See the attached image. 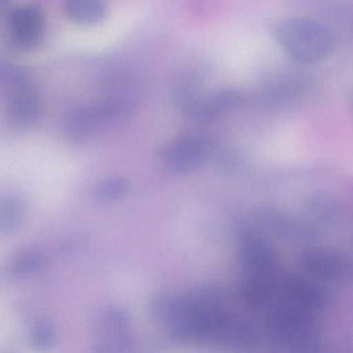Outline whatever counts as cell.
I'll list each match as a JSON object with an SVG mask.
<instances>
[{
    "mask_svg": "<svg viewBox=\"0 0 353 353\" xmlns=\"http://www.w3.org/2000/svg\"><path fill=\"white\" fill-rule=\"evenodd\" d=\"M274 34L283 51L299 65L321 63L336 47V39L330 28L307 18L282 20L274 28Z\"/></svg>",
    "mask_w": 353,
    "mask_h": 353,
    "instance_id": "6da1fadb",
    "label": "cell"
},
{
    "mask_svg": "<svg viewBox=\"0 0 353 353\" xmlns=\"http://www.w3.org/2000/svg\"><path fill=\"white\" fill-rule=\"evenodd\" d=\"M265 334L274 345L290 350H309L321 340L315 312L276 303L268 312Z\"/></svg>",
    "mask_w": 353,
    "mask_h": 353,
    "instance_id": "7a4b0ae2",
    "label": "cell"
},
{
    "mask_svg": "<svg viewBox=\"0 0 353 353\" xmlns=\"http://www.w3.org/2000/svg\"><path fill=\"white\" fill-rule=\"evenodd\" d=\"M237 257L243 276L276 278L280 276V259L270 236L252 223H245L237 235Z\"/></svg>",
    "mask_w": 353,
    "mask_h": 353,
    "instance_id": "3957f363",
    "label": "cell"
},
{
    "mask_svg": "<svg viewBox=\"0 0 353 353\" xmlns=\"http://www.w3.org/2000/svg\"><path fill=\"white\" fill-rule=\"evenodd\" d=\"M252 224L270 236L295 243H311L317 241L318 227L307 218L272 204H261L252 214Z\"/></svg>",
    "mask_w": 353,
    "mask_h": 353,
    "instance_id": "277c9868",
    "label": "cell"
},
{
    "mask_svg": "<svg viewBox=\"0 0 353 353\" xmlns=\"http://www.w3.org/2000/svg\"><path fill=\"white\" fill-rule=\"evenodd\" d=\"M9 92L8 117L12 127L28 131L38 125L42 109L36 90L23 70L11 68L3 76Z\"/></svg>",
    "mask_w": 353,
    "mask_h": 353,
    "instance_id": "5b68a950",
    "label": "cell"
},
{
    "mask_svg": "<svg viewBox=\"0 0 353 353\" xmlns=\"http://www.w3.org/2000/svg\"><path fill=\"white\" fill-rule=\"evenodd\" d=\"M297 266L301 272L323 284L353 283V259L336 250H305L297 258Z\"/></svg>",
    "mask_w": 353,
    "mask_h": 353,
    "instance_id": "8992f818",
    "label": "cell"
},
{
    "mask_svg": "<svg viewBox=\"0 0 353 353\" xmlns=\"http://www.w3.org/2000/svg\"><path fill=\"white\" fill-rule=\"evenodd\" d=\"M214 142L199 133L183 134L162 150V162L168 170L187 174L198 170L214 152Z\"/></svg>",
    "mask_w": 353,
    "mask_h": 353,
    "instance_id": "52a82bcc",
    "label": "cell"
},
{
    "mask_svg": "<svg viewBox=\"0 0 353 353\" xmlns=\"http://www.w3.org/2000/svg\"><path fill=\"white\" fill-rule=\"evenodd\" d=\"M330 296L325 284L303 272L279 278L276 303H286L317 313L327 305Z\"/></svg>",
    "mask_w": 353,
    "mask_h": 353,
    "instance_id": "ba28073f",
    "label": "cell"
},
{
    "mask_svg": "<svg viewBox=\"0 0 353 353\" xmlns=\"http://www.w3.org/2000/svg\"><path fill=\"white\" fill-rule=\"evenodd\" d=\"M245 98L239 90L225 88L210 96L197 94L179 101L181 112L187 119L195 121H212L245 104Z\"/></svg>",
    "mask_w": 353,
    "mask_h": 353,
    "instance_id": "9c48e42d",
    "label": "cell"
},
{
    "mask_svg": "<svg viewBox=\"0 0 353 353\" xmlns=\"http://www.w3.org/2000/svg\"><path fill=\"white\" fill-rule=\"evenodd\" d=\"M131 316L119 307H108L101 316L97 348L101 352H125L133 346Z\"/></svg>",
    "mask_w": 353,
    "mask_h": 353,
    "instance_id": "30bf717a",
    "label": "cell"
},
{
    "mask_svg": "<svg viewBox=\"0 0 353 353\" xmlns=\"http://www.w3.org/2000/svg\"><path fill=\"white\" fill-rule=\"evenodd\" d=\"M119 109L104 106L73 111L65 121V136L71 145H84L100 128L117 119Z\"/></svg>",
    "mask_w": 353,
    "mask_h": 353,
    "instance_id": "8fae6325",
    "label": "cell"
},
{
    "mask_svg": "<svg viewBox=\"0 0 353 353\" xmlns=\"http://www.w3.org/2000/svg\"><path fill=\"white\" fill-rule=\"evenodd\" d=\"M303 210L305 218L317 227L341 226L352 219L349 206L327 194H312L303 201Z\"/></svg>",
    "mask_w": 353,
    "mask_h": 353,
    "instance_id": "7c38bea8",
    "label": "cell"
},
{
    "mask_svg": "<svg viewBox=\"0 0 353 353\" xmlns=\"http://www.w3.org/2000/svg\"><path fill=\"white\" fill-rule=\"evenodd\" d=\"M10 36L18 48L32 50L42 43L44 22L40 11L34 7H22L10 16Z\"/></svg>",
    "mask_w": 353,
    "mask_h": 353,
    "instance_id": "4fadbf2b",
    "label": "cell"
},
{
    "mask_svg": "<svg viewBox=\"0 0 353 353\" xmlns=\"http://www.w3.org/2000/svg\"><path fill=\"white\" fill-rule=\"evenodd\" d=\"M307 88V81L297 76L279 78L262 86L257 94L258 102L266 107L288 106L299 101Z\"/></svg>",
    "mask_w": 353,
    "mask_h": 353,
    "instance_id": "5bb4252c",
    "label": "cell"
},
{
    "mask_svg": "<svg viewBox=\"0 0 353 353\" xmlns=\"http://www.w3.org/2000/svg\"><path fill=\"white\" fill-rule=\"evenodd\" d=\"M28 212V202L17 192H8L0 200V233L12 235L17 232Z\"/></svg>",
    "mask_w": 353,
    "mask_h": 353,
    "instance_id": "9a60e30c",
    "label": "cell"
},
{
    "mask_svg": "<svg viewBox=\"0 0 353 353\" xmlns=\"http://www.w3.org/2000/svg\"><path fill=\"white\" fill-rule=\"evenodd\" d=\"M63 9L70 19L86 26L100 23L107 13L103 0H65Z\"/></svg>",
    "mask_w": 353,
    "mask_h": 353,
    "instance_id": "2e32d148",
    "label": "cell"
},
{
    "mask_svg": "<svg viewBox=\"0 0 353 353\" xmlns=\"http://www.w3.org/2000/svg\"><path fill=\"white\" fill-rule=\"evenodd\" d=\"M46 264L44 255L34 250H28L14 257L8 265L7 274L10 280L23 281L38 274Z\"/></svg>",
    "mask_w": 353,
    "mask_h": 353,
    "instance_id": "e0dca14e",
    "label": "cell"
},
{
    "mask_svg": "<svg viewBox=\"0 0 353 353\" xmlns=\"http://www.w3.org/2000/svg\"><path fill=\"white\" fill-rule=\"evenodd\" d=\"M130 183L121 176H111L99 181L92 189V199L100 205L114 203L127 195Z\"/></svg>",
    "mask_w": 353,
    "mask_h": 353,
    "instance_id": "ac0fdd59",
    "label": "cell"
},
{
    "mask_svg": "<svg viewBox=\"0 0 353 353\" xmlns=\"http://www.w3.org/2000/svg\"><path fill=\"white\" fill-rule=\"evenodd\" d=\"M57 328L51 320L38 318L28 328V341L34 348L48 349L57 342Z\"/></svg>",
    "mask_w": 353,
    "mask_h": 353,
    "instance_id": "d6986e66",
    "label": "cell"
},
{
    "mask_svg": "<svg viewBox=\"0 0 353 353\" xmlns=\"http://www.w3.org/2000/svg\"><path fill=\"white\" fill-rule=\"evenodd\" d=\"M351 109H352V111H353V94H352V98H351Z\"/></svg>",
    "mask_w": 353,
    "mask_h": 353,
    "instance_id": "ffe728a7",
    "label": "cell"
}]
</instances>
